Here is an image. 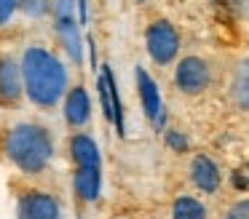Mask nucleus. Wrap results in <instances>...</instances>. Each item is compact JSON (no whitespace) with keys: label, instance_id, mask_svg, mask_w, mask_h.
<instances>
[{"label":"nucleus","instance_id":"nucleus-11","mask_svg":"<svg viewBox=\"0 0 249 219\" xmlns=\"http://www.w3.org/2000/svg\"><path fill=\"white\" fill-rule=\"evenodd\" d=\"M72 187H75L78 198L86 203H94L102 190V171L99 166H78L75 176H72Z\"/></svg>","mask_w":249,"mask_h":219},{"label":"nucleus","instance_id":"nucleus-1","mask_svg":"<svg viewBox=\"0 0 249 219\" xmlns=\"http://www.w3.org/2000/svg\"><path fill=\"white\" fill-rule=\"evenodd\" d=\"M22 78L24 94L38 107H54L59 99H65L70 75L67 67L56 53H51L43 46H30L22 53Z\"/></svg>","mask_w":249,"mask_h":219},{"label":"nucleus","instance_id":"nucleus-12","mask_svg":"<svg viewBox=\"0 0 249 219\" xmlns=\"http://www.w3.org/2000/svg\"><path fill=\"white\" fill-rule=\"evenodd\" d=\"M70 155L75 160V166H99L102 158H99V147L89 134H75L70 139Z\"/></svg>","mask_w":249,"mask_h":219},{"label":"nucleus","instance_id":"nucleus-7","mask_svg":"<svg viewBox=\"0 0 249 219\" xmlns=\"http://www.w3.org/2000/svg\"><path fill=\"white\" fill-rule=\"evenodd\" d=\"M24 94L22 64L14 56H0V104L14 107Z\"/></svg>","mask_w":249,"mask_h":219},{"label":"nucleus","instance_id":"nucleus-10","mask_svg":"<svg viewBox=\"0 0 249 219\" xmlns=\"http://www.w3.org/2000/svg\"><path fill=\"white\" fill-rule=\"evenodd\" d=\"M65 120L70 123L72 128H81L89 123V118H91V99H89V91L83 88V85H72V88H67L65 94Z\"/></svg>","mask_w":249,"mask_h":219},{"label":"nucleus","instance_id":"nucleus-8","mask_svg":"<svg viewBox=\"0 0 249 219\" xmlns=\"http://www.w3.org/2000/svg\"><path fill=\"white\" fill-rule=\"evenodd\" d=\"M19 219H59V201L46 192H24L17 203Z\"/></svg>","mask_w":249,"mask_h":219},{"label":"nucleus","instance_id":"nucleus-3","mask_svg":"<svg viewBox=\"0 0 249 219\" xmlns=\"http://www.w3.org/2000/svg\"><path fill=\"white\" fill-rule=\"evenodd\" d=\"M54 32L62 48L75 64L83 62V37H81V19L75 16V0H54Z\"/></svg>","mask_w":249,"mask_h":219},{"label":"nucleus","instance_id":"nucleus-16","mask_svg":"<svg viewBox=\"0 0 249 219\" xmlns=\"http://www.w3.org/2000/svg\"><path fill=\"white\" fill-rule=\"evenodd\" d=\"M222 219H249V198H241V201L231 203L228 211L222 214Z\"/></svg>","mask_w":249,"mask_h":219},{"label":"nucleus","instance_id":"nucleus-2","mask_svg":"<svg viewBox=\"0 0 249 219\" xmlns=\"http://www.w3.org/2000/svg\"><path fill=\"white\" fill-rule=\"evenodd\" d=\"M6 158L24 174H40L54 158V139L38 123H17L3 136Z\"/></svg>","mask_w":249,"mask_h":219},{"label":"nucleus","instance_id":"nucleus-6","mask_svg":"<svg viewBox=\"0 0 249 219\" xmlns=\"http://www.w3.org/2000/svg\"><path fill=\"white\" fill-rule=\"evenodd\" d=\"M134 78H137V94H140L142 110H145V115L153 120L156 131H163V126H166V110H163L161 91H158L156 80L150 78V72H147L145 67H137Z\"/></svg>","mask_w":249,"mask_h":219},{"label":"nucleus","instance_id":"nucleus-9","mask_svg":"<svg viewBox=\"0 0 249 219\" xmlns=\"http://www.w3.org/2000/svg\"><path fill=\"white\" fill-rule=\"evenodd\" d=\"M190 182L206 195L220 190L222 174H220V166L214 163V158H209L206 152L193 155V160H190Z\"/></svg>","mask_w":249,"mask_h":219},{"label":"nucleus","instance_id":"nucleus-5","mask_svg":"<svg viewBox=\"0 0 249 219\" xmlns=\"http://www.w3.org/2000/svg\"><path fill=\"white\" fill-rule=\"evenodd\" d=\"M174 83L182 94H201L206 91V85L212 83V69L209 64L201 56H185L177 62V69H174Z\"/></svg>","mask_w":249,"mask_h":219},{"label":"nucleus","instance_id":"nucleus-19","mask_svg":"<svg viewBox=\"0 0 249 219\" xmlns=\"http://www.w3.org/2000/svg\"><path fill=\"white\" fill-rule=\"evenodd\" d=\"M233 5H236L244 16H249V0H233Z\"/></svg>","mask_w":249,"mask_h":219},{"label":"nucleus","instance_id":"nucleus-13","mask_svg":"<svg viewBox=\"0 0 249 219\" xmlns=\"http://www.w3.org/2000/svg\"><path fill=\"white\" fill-rule=\"evenodd\" d=\"M231 99L238 110L249 112V59H244L236 67L233 75V85H231Z\"/></svg>","mask_w":249,"mask_h":219},{"label":"nucleus","instance_id":"nucleus-14","mask_svg":"<svg viewBox=\"0 0 249 219\" xmlns=\"http://www.w3.org/2000/svg\"><path fill=\"white\" fill-rule=\"evenodd\" d=\"M172 219H206V208L198 198L179 195L172 203Z\"/></svg>","mask_w":249,"mask_h":219},{"label":"nucleus","instance_id":"nucleus-18","mask_svg":"<svg viewBox=\"0 0 249 219\" xmlns=\"http://www.w3.org/2000/svg\"><path fill=\"white\" fill-rule=\"evenodd\" d=\"M19 8V0H0V27H6Z\"/></svg>","mask_w":249,"mask_h":219},{"label":"nucleus","instance_id":"nucleus-17","mask_svg":"<svg viewBox=\"0 0 249 219\" xmlns=\"http://www.w3.org/2000/svg\"><path fill=\"white\" fill-rule=\"evenodd\" d=\"M163 139H166V144L174 150V152H185V150H188V136L179 134V131H166Z\"/></svg>","mask_w":249,"mask_h":219},{"label":"nucleus","instance_id":"nucleus-4","mask_svg":"<svg viewBox=\"0 0 249 219\" xmlns=\"http://www.w3.org/2000/svg\"><path fill=\"white\" fill-rule=\"evenodd\" d=\"M145 48H147L153 62L166 67V64H172L179 53V32L174 30V24L169 19L150 21L147 30H145Z\"/></svg>","mask_w":249,"mask_h":219},{"label":"nucleus","instance_id":"nucleus-15","mask_svg":"<svg viewBox=\"0 0 249 219\" xmlns=\"http://www.w3.org/2000/svg\"><path fill=\"white\" fill-rule=\"evenodd\" d=\"M19 8L27 19H43L54 8V0H19Z\"/></svg>","mask_w":249,"mask_h":219},{"label":"nucleus","instance_id":"nucleus-20","mask_svg":"<svg viewBox=\"0 0 249 219\" xmlns=\"http://www.w3.org/2000/svg\"><path fill=\"white\" fill-rule=\"evenodd\" d=\"M140 3H142V0H140Z\"/></svg>","mask_w":249,"mask_h":219}]
</instances>
